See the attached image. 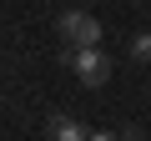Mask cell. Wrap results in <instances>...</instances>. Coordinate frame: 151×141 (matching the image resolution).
I'll list each match as a JSON object with an SVG mask.
<instances>
[{
	"mask_svg": "<svg viewBox=\"0 0 151 141\" xmlns=\"http://www.w3.org/2000/svg\"><path fill=\"white\" fill-rule=\"evenodd\" d=\"M91 141H121V136H111V131H96V136H91Z\"/></svg>",
	"mask_w": 151,
	"mask_h": 141,
	"instance_id": "5",
	"label": "cell"
},
{
	"mask_svg": "<svg viewBox=\"0 0 151 141\" xmlns=\"http://www.w3.org/2000/svg\"><path fill=\"white\" fill-rule=\"evenodd\" d=\"M50 141H91L81 121H70V116H50Z\"/></svg>",
	"mask_w": 151,
	"mask_h": 141,
	"instance_id": "3",
	"label": "cell"
},
{
	"mask_svg": "<svg viewBox=\"0 0 151 141\" xmlns=\"http://www.w3.org/2000/svg\"><path fill=\"white\" fill-rule=\"evenodd\" d=\"M65 60H70V70H76L86 86H101V81L111 76V60L101 55V45H96V50H65Z\"/></svg>",
	"mask_w": 151,
	"mask_h": 141,
	"instance_id": "2",
	"label": "cell"
},
{
	"mask_svg": "<svg viewBox=\"0 0 151 141\" xmlns=\"http://www.w3.org/2000/svg\"><path fill=\"white\" fill-rule=\"evenodd\" d=\"M131 55H136V60H151V30L131 35Z\"/></svg>",
	"mask_w": 151,
	"mask_h": 141,
	"instance_id": "4",
	"label": "cell"
},
{
	"mask_svg": "<svg viewBox=\"0 0 151 141\" xmlns=\"http://www.w3.org/2000/svg\"><path fill=\"white\" fill-rule=\"evenodd\" d=\"M60 35L70 40L65 50H96V40H101V20L86 15V10H65V15H60Z\"/></svg>",
	"mask_w": 151,
	"mask_h": 141,
	"instance_id": "1",
	"label": "cell"
}]
</instances>
